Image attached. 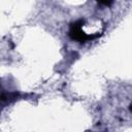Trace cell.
Returning a JSON list of instances; mask_svg holds the SVG:
<instances>
[{
    "label": "cell",
    "instance_id": "obj_1",
    "mask_svg": "<svg viewBox=\"0 0 132 132\" xmlns=\"http://www.w3.org/2000/svg\"><path fill=\"white\" fill-rule=\"evenodd\" d=\"M129 109H130V111L132 112V103H130V105H129Z\"/></svg>",
    "mask_w": 132,
    "mask_h": 132
}]
</instances>
